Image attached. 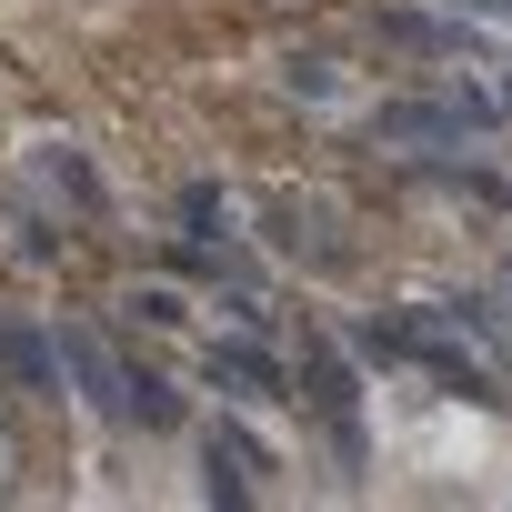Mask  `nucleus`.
Returning a JSON list of instances; mask_svg holds the SVG:
<instances>
[{"instance_id":"f257e3e1","label":"nucleus","mask_w":512,"mask_h":512,"mask_svg":"<svg viewBox=\"0 0 512 512\" xmlns=\"http://www.w3.org/2000/svg\"><path fill=\"white\" fill-rule=\"evenodd\" d=\"M482 121H492L482 91H452V101H382V111H372V141H432V151H452V141L482 131Z\"/></svg>"},{"instance_id":"f03ea898","label":"nucleus","mask_w":512,"mask_h":512,"mask_svg":"<svg viewBox=\"0 0 512 512\" xmlns=\"http://www.w3.org/2000/svg\"><path fill=\"white\" fill-rule=\"evenodd\" d=\"M61 372H81V402H91L101 422H131V372H121L91 332H61Z\"/></svg>"},{"instance_id":"7ed1b4c3","label":"nucleus","mask_w":512,"mask_h":512,"mask_svg":"<svg viewBox=\"0 0 512 512\" xmlns=\"http://www.w3.org/2000/svg\"><path fill=\"white\" fill-rule=\"evenodd\" d=\"M312 412L332 422V442H342V462L362 472V392H352V372H342V352H312Z\"/></svg>"},{"instance_id":"20e7f679","label":"nucleus","mask_w":512,"mask_h":512,"mask_svg":"<svg viewBox=\"0 0 512 512\" xmlns=\"http://www.w3.org/2000/svg\"><path fill=\"white\" fill-rule=\"evenodd\" d=\"M201 452H211V502H251V472H272V452L251 442L241 422H211Z\"/></svg>"},{"instance_id":"39448f33","label":"nucleus","mask_w":512,"mask_h":512,"mask_svg":"<svg viewBox=\"0 0 512 512\" xmlns=\"http://www.w3.org/2000/svg\"><path fill=\"white\" fill-rule=\"evenodd\" d=\"M211 382H231L241 402H292V392H282V362H272L262 342H211Z\"/></svg>"},{"instance_id":"423d86ee","label":"nucleus","mask_w":512,"mask_h":512,"mask_svg":"<svg viewBox=\"0 0 512 512\" xmlns=\"http://www.w3.org/2000/svg\"><path fill=\"white\" fill-rule=\"evenodd\" d=\"M0 362H11L31 392H61V342H51V332H31V322H0Z\"/></svg>"},{"instance_id":"0eeeda50","label":"nucleus","mask_w":512,"mask_h":512,"mask_svg":"<svg viewBox=\"0 0 512 512\" xmlns=\"http://www.w3.org/2000/svg\"><path fill=\"white\" fill-rule=\"evenodd\" d=\"M382 31H392V41H412V51H482V31H472V21H432V11H392Z\"/></svg>"},{"instance_id":"6e6552de","label":"nucleus","mask_w":512,"mask_h":512,"mask_svg":"<svg viewBox=\"0 0 512 512\" xmlns=\"http://www.w3.org/2000/svg\"><path fill=\"white\" fill-rule=\"evenodd\" d=\"M131 422H151V432H171V422H181V392H171L161 372H131Z\"/></svg>"},{"instance_id":"1a4fd4ad","label":"nucleus","mask_w":512,"mask_h":512,"mask_svg":"<svg viewBox=\"0 0 512 512\" xmlns=\"http://www.w3.org/2000/svg\"><path fill=\"white\" fill-rule=\"evenodd\" d=\"M181 221H191V231H211V221H221V191H211V181H191V191H181Z\"/></svg>"}]
</instances>
